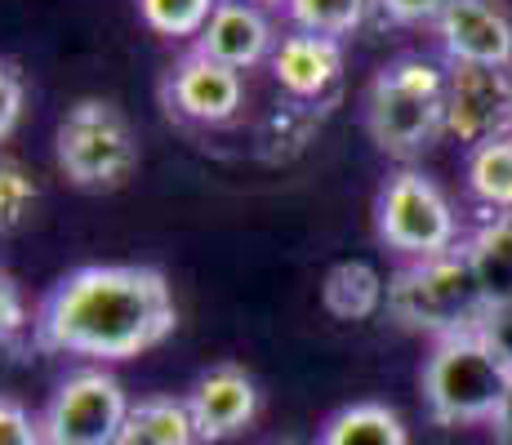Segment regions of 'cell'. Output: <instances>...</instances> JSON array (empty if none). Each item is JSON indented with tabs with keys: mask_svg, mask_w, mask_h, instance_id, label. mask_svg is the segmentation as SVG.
<instances>
[{
	"mask_svg": "<svg viewBox=\"0 0 512 445\" xmlns=\"http://www.w3.org/2000/svg\"><path fill=\"white\" fill-rule=\"evenodd\" d=\"M179 325L174 290L156 267L90 263L49 285L36 308L32 339L41 352L130 361L165 343Z\"/></svg>",
	"mask_w": 512,
	"mask_h": 445,
	"instance_id": "6da1fadb",
	"label": "cell"
},
{
	"mask_svg": "<svg viewBox=\"0 0 512 445\" xmlns=\"http://www.w3.org/2000/svg\"><path fill=\"white\" fill-rule=\"evenodd\" d=\"M366 130L383 156L415 161L446 134V67L401 54L374 72L366 89Z\"/></svg>",
	"mask_w": 512,
	"mask_h": 445,
	"instance_id": "7a4b0ae2",
	"label": "cell"
},
{
	"mask_svg": "<svg viewBox=\"0 0 512 445\" xmlns=\"http://www.w3.org/2000/svg\"><path fill=\"white\" fill-rule=\"evenodd\" d=\"M419 388L428 419L437 428H472V423H495L499 405L512 388V370L481 339V330L450 334V339L432 343Z\"/></svg>",
	"mask_w": 512,
	"mask_h": 445,
	"instance_id": "3957f363",
	"label": "cell"
},
{
	"mask_svg": "<svg viewBox=\"0 0 512 445\" xmlns=\"http://www.w3.org/2000/svg\"><path fill=\"white\" fill-rule=\"evenodd\" d=\"M388 316L415 334L432 339H450V334H472L486 321V303L472 281V267L464 245L437 259H415L406 263L388 281Z\"/></svg>",
	"mask_w": 512,
	"mask_h": 445,
	"instance_id": "277c9868",
	"label": "cell"
},
{
	"mask_svg": "<svg viewBox=\"0 0 512 445\" xmlns=\"http://www.w3.org/2000/svg\"><path fill=\"white\" fill-rule=\"evenodd\" d=\"M54 161L81 192H116L139 170V138L116 103L81 98L67 107L54 134Z\"/></svg>",
	"mask_w": 512,
	"mask_h": 445,
	"instance_id": "5b68a950",
	"label": "cell"
},
{
	"mask_svg": "<svg viewBox=\"0 0 512 445\" xmlns=\"http://www.w3.org/2000/svg\"><path fill=\"white\" fill-rule=\"evenodd\" d=\"M374 232L388 250H397L401 259H437V254L459 250V219L455 205L446 201L437 183L423 170H397L388 174V183L379 187L374 201Z\"/></svg>",
	"mask_w": 512,
	"mask_h": 445,
	"instance_id": "8992f818",
	"label": "cell"
},
{
	"mask_svg": "<svg viewBox=\"0 0 512 445\" xmlns=\"http://www.w3.org/2000/svg\"><path fill=\"white\" fill-rule=\"evenodd\" d=\"M134 401L125 397L121 379L103 365L67 374L54 388V397L41 410L45 445H116L125 432Z\"/></svg>",
	"mask_w": 512,
	"mask_h": 445,
	"instance_id": "52a82bcc",
	"label": "cell"
},
{
	"mask_svg": "<svg viewBox=\"0 0 512 445\" xmlns=\"http://www.w3.org/2000/svg\"><path fill=\"white\" fill-rule=\"evenodd\" d=\"M446 134L481 147L512 134V72L499 67H446Z\"/></svg>",
	"mask_w": 512,
	"mask_h": 445,
	"instance_id": "ba28073f",
	"label": "cell"
},
{
	"mask_svg": "<svg viewBox=\"0 0 512 445\" xmlns=\"http://www.w3.org/2000/svg\"><path fill=\"white\" fill-rule=\"evenodd\" d=\"M450 67H499L512 72V14L499 0H450L432 23Z\"/></svg>",
	"mask_w": 512,
	"mask_h": 445,
	"instance_id": "9c48e42d",
	"label": "cell"
},
{
	"mask_svg": "<svg viewBox=\"0 0 512 445\" xmlns=\"http://www.w3.org/2000/svg\"><path fill=\"white\" fill-rule=\"evenodd\" d=\"M241 94H245L241 72L196 54V49L170 67V76H165V85H161V98H165V107H170V116L192 121V125L232 121L236 107H241Z\"/></svg>",
	"mask_w": 512,
	"mask_h": 445,
	"instance_id": "30bf717a",
	"label": "cell"
},
{
	"mask_svg": "<svg viewBox=\"0 0 512 445\" xmlns=\"http://www.w3.org/2000/svg\"><path fill=\"white\" fill-rule=\"evenodd\" d=\"M187 414H192V428L201 445H219L232 441L236 432H245L259 414V383L241 370V365L223 361L214 370H205L201 379L187 392Z\"/></svg>",
	"mask_w": 512,
	"mask_h": 445,
	"instance_id": "8fae6325",
	"label": "cell"
},
{
	"mask_svg": "<svg viewBox=\"0 0 512 445\" xmlns=\"http://www.w3.org/2000/svg\"><path fill=\"white\" fill-rule=\"evenodd\" d=\"M192 49L232 67V72H245V67L268 63L272 49H277V36H272V23L259 5H250V0H219V9L210 14V23L196 36Z\"/></svg>",
	"mask_w": 512,
	"mask_h": 445,
	"instance_id": "7c38bea8",
	"label": "cell"
},
{
	"mask_svg": "<svg viewBox=\"0 0 512 445\" xmlns=\"http://www.w3.org/2000/svg\"><path fill=\"white\" fill-rule=\"evenodd\" d=\"M272 76L290 98H321L343 76V41L312 32H290L272 49Z\"/></svg>",
	"mask_w": 512,
	"mask_h": 445,
	"instance_id": "4fadbf2b",
	"label": "cell"
},
{
	"mask_svg": "<svg viewBox=\"0 0 512 445\" xmlns=\"http://www.w3.org/2000/svg\"><path fill=\"white\" fill-rule=\"evenodd\" d=\"M464 254H468L472 281H477L486 312L508 308L512 303V214L481 223L464 241Z\"/></svg>",
	"mask_w": 512,
	"mask_h": 445,
	"instance_id": "5bb4252c",
	"label": "cell"
},
{
	"mask_svg": "<svg viewBox=\"0 0 512 445\" xmlns=\"http://www.w3.org/2000/svg\"><path fill=\"white\" fill-rule=\"evenodd\" d=\"M321 303L339 321H370L388 303V281L366 259H343L321 281Z\"/></svg>",
	"mask_w": 512,
	"mask_h": 445,
	"instance_id": "9a60e30c",
	"label": "cell"
},
{
	"mask_svg": "<svg viewBox=\"0 0 512 445\" xmlns=\"http://www.w3.org/2000/svg\"><path fill=\"white\" fill-rule=\"evenodd\" d=\"M317 445H410L406 419L383 401H352L321 428Z\"/></svg>",
	"mask_w": 512,
	"mask_h": 445,
	"instance_id": "2e32d148",
	"label": "cell"
},
{
	"mask_svg": "<svg viewBox=\"0 0 512 445\" xmlns=\"http://www.w3.org/2000/svg\"><path fill=\"white\" fill-rule=\"evenodd\" d=\"M464 178H468V196L486 210V219L512 214V134L472 147Z\"/></svg>",
	"mask_w": 512,
	"mask_h": 445,
	"instance_id": "e0dca14e",
	"label": "cell"
},
{
	"mask_svg": "<svg viewBox=\"0 0 512 445\" xmlns=\"http://www.w3.org/2000/svg\"><path fill=\"white\" fill-rule=\"evenodd\" d=\"M116 445H201L183 397H147L130 410Z\"/></svg>",
	"mask_w": 512,
	"mask_h": 445,
	"instance_id": "ac0fdd59",
	"label": "cell"
},
{
	"mask_svg": "<svg viewBox=\"0 0 512 445\" xmlns=\"http://www.w3.org/2000/svg\"><path fill=\"white\" fill-rule=\"evenodd\" d=\"M374 9V0H290L285 5V18L294 23V32H312V36H352L366 14Z\"/></svg>",
	"mask_w": 512,
	"mask_h": 445,
	"instance_id": "d6986e66",
	"label": "cell"
},
{
	"mask_svg": "<svg viewBox=\"0 0 512 445\" xmlns=\"http://www.w3.org/2000/svg\"><path fill=\"white\" fill-rule=\"evenodd\" d=\"M139 18L152 27L156 36H170V41H187V36H201L210 14L219 9V0H134Z\"/></svg>",
	"mask_w": 512,
	"mask_h": 445,
	"instance_id": "ffe728a7",
	"label": "cell"
},
{
	"mask_svg": "<svg viewBox=\"0 0 512 445\" xmlns=\"http://www.w3.org/2000/svg\"><path fill=\"white\" fill-rule=\"evenodd\" d=\"M36 205V183L18 161H0V232H18Z\"/></svg>",
	"mask_w": 512,
	"mask_h": 445,
	"instance_id": "44dd1931",
	"label": "cell"
},
{
	"mask_svg": "<svg viewBox=\"0 0 512 445\" xmlns=\"http://www.w3.org/2000/svg\"><path fill=\"white\" fill-rule=\"evenodd\" d=\"M0 445H45L41 414H32L18 397L0 392Z\"/></svg>",
	"mask_w": 512,
	"mask_h": 445,
	"instance_id": "7402d4cb",
	"label": "cell"
},
{
	"mask_svg": "<svg viewBox=\"0 0 512 445\" xmlns=\"http://www.w3.org/2000/svg\"><path fill=\"white\" fill-rule=\"evenodd\" d=\"M23 103H27V85L18 76V67L9 58H0V143L18 130L23 121Z\"/></svg>",
	"mask_w": 512,
	"mask_h": 445,
	"instance_id": "603a6c76",
	"label": "cell"
},
{
	"mask_svg": "<svg viewBox=\"0 0 512 445\" xmlns=\"http://www.w3.org/2000/svg\"><path fill=\"white\" fill-rule=\"evenodd\" d=\"M27 325V308H23V290L9 272H0V356L14 348V339Z\"/></svg>",
	"mask_w": 512,
	"mask_h": 445,
	"instance_id": "cb8c5ba5",
	"label": "cell"
},
{
	"mask_svg": "<svg viewBox=\"0 0 512 445\" xmlns=\"http://www.w3.org/2000/svg\"><path fill=\"white\" fill-rule=\"evenodd\" d=\"M450 0H374V9H379L388 23L397 27H423V23H437L441 14H446Z\"/></svg>",
	"mask_w": 512,
	"mask_h": 445,
	"instance_id": "d4e9b609",
	"label": "cell"
},
{
	"mask_svg": "<svg viewBox=\"0 0 512 445\" xmlns=\"http://www.w3.org/2000/svg\"><path fill=\"white\" fill-rule=\"evenodd\" d=\"M481 339L495 348V356L512 370V303L508 308H495L486 312V321H481Z\"/></svg>",
	"mask_w": 512,
	"mask_h": 445,
	"instance_id": "484cf974",
	"label": "cell"
},
{
	"mask_svg": "<svg viewBox=\"0 0 512 445\" xmlns=\"http://www.w3.org/2000/svg\"><path fill=\"white\" fill-rule=\"evenodd\" d=\"M495 445H512V388H508V397H504V405H499V414H495Z\"/></svg>",
	"mask_w": 512,
	"mask_h": 445,
	"instance_id": "4316f807",
	"label": "cell"
},
{
	"mask_svg": "<svg viewBox=\"0 0 512 445\" xmlns=\"http://www.w3.org/2000/svg\"><path fill=\"white\" fill-rule=\"evenodd\" d=\"M250 5H259V9H263V5H290V0H250Z\"/></svg>",
	"mask_w": 512,
	"mask_h": 445,
	"instance_id": "83f0119b",
	"label": "cell"
},
{
	"mask_svg": "<svg viewBox=\"0 0 512 445\" xmlns=\"http://www.w3.org/2000/svg\"><path fill=\"white\" fill-rule=\"evenodd\" d=\"M277 445H299V441H277Z\"/></svg>",
	"mask_w": 512,
	"mask_h": 445,
	"instance_id": "f1b7e54d",
	"label": "cell"
}]
</instances>
